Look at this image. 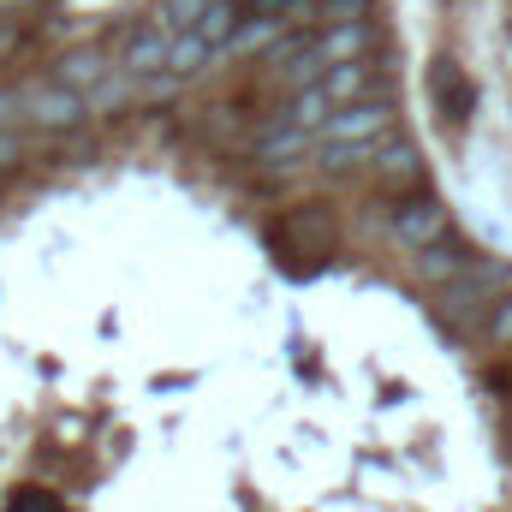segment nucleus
<instances>
[{"instance_id": "nucleus-2", "label": "nucleus", "mask_w": 512, "mask_h": 512, "mask_svg": "<svg viewBox=\"0 0 512 512\" xmlns=\"http://www.w3.org/2000/svg\"><path fill=\"white\" fill-rule=\"evenodd\" d=\"M387 227H393V239L405 251H423V245H441L453 233V209L441 197H429V191H411V197H393Z\"/></svg>"}, {"instance_id": "nucleus-11", "label": "nucleus", "mask_w": 512, "mask_h": 512, "mask_svg": "<svg viewBox=\"0 0 512 512\" xmlns=\"http://www.w3.org/2000/svg\"><path fill=\"white\" fill-rule=\"evenodd\" d=\"M429 90H435V102H441V114L459 126V120H471V108H477V90H471V78L453 66V60H435V72H429Z\"/></svg>"}, {"instance_id": "nucleus-5", "label": "nucleus", "mask_w": 512, "mask_h": 512, "mask_svg": "<svg viewBox=\"0 0 512 512\" xmlns=\"http://www.w3.org/2000/svg\"><path fill=\"white\" fill-rule=\"evenodd\" d=\"M477 245L471 239H459V233H447L441 245H423V251H411V274L423 280V286H447V280H459L471 262H477Z\"/></svg>"}, {"instance_id": "nucleus-14", "label": "nucleus", "mask_w": 512, "mask_h": 512, "mask_svg": "<svg viewBox=\"0 0 512 512\" xmlns=\"http://www.w3.org/2000/svg\"><path fill=\"white\" fill-rule=\"evenodd\" d=\"M203 60H215V54H209L191 30H179V36H173V48H167V72H173V78H197V72H203Z\"/></svg>"}, {"instance_id": "nucleus-7", "label": "nucleus", "mask_w": 512, "mask_h": 512, "mask_svg": "<svg viewBox=\"0 0 512 512\" xmlns=\"http://www.w3.org/2000/svg\"><path fill=\"white\" fill-rule=\"evenodd\" d=\"M316 149V131H298V126H286L280 114L268 120V126L256 131V143H251V155L262 161V167H298L304 155Z\"/></svg>"}, {"instance_id": "nucleus-6", "label": "nucleus", "mask_w": 512, "mask_h": 512, "mask_svg": "<svg viewBox=\"0 0 512 512\" xmlns=\"http://www.w3.org/2000/svg\"><path fill=\"white\" fill-rule=\"evenodd\" d=\"M173 36H179V30H167L161 18H149L143 30H131L126 54H120V72H131V78H155V72H167V48H173Z\"/></svg>"}, {"instance_id": "nucleus-12", "label": "nucleus", "mask_w": 512, "mask_h": 512, "mask_svg": "<svg viewBox=\"0 0 512 512\" xmlns=\"http://www.w3.org/2000/svg\"><path fill=\"white\" fill-rule=\"evenodd\" d=\"M239 24H245V6H239V0H209V6H203V18L191 24V36H197L209 54H221V48L233 42V30H239Z\"/></svg>"}, {"instance_id": "nucleus-16", "label": "nucleus", "mask_w": 512, "mask_h": 512, "mask_svg": "<svg viewBox=\"0 0 512 512\" xmlns=\"http://www.w3.org/2000/svg\"><path fill=\"white\" fill-rule=\"evenodd\" d=\"M316 12H322L328 30H334V24H364V18H370V0H322Z\"/></svg>"}, {"instance_id": "nucleus-9", "label": "nucleus", "mask_w": 512, "mask_h": 512, "mask_svg": "<svg viewBox=\"0 0 512 512\" xmlns=\"http://www.w3.org/2000/svg\"><path fill=\"white\" fill-rule=\"evenodd\" d=\"M376 179H382L393 197L423 191V161H417V149H411V143H399V137H387L382 155H376Z\"/></svg>"}, {"instance_id": "nucleus-18", "label": "nucleus", "mask_w": 512, "mask_h": 512, "mask_svg": "<svg viewBox=\"0 0 512 512\" xmlns=\"http://www.w3.org/2000/svg\"><path fill=\"white\" fill-rule=\"evenodd\" d=\"M6 512H66V507H60V495H48V489H18Z\"/></svg>"}, {"instance_id": "nucleus-10", "label": "nucleus", "mask_w": 512, "mask_h": 512, "mask_svg": "<svg viewBox=\"0 0 512 512\" xmlns=\"http://www.w3.org/2000/svg\"><path fill=\"white\" fill-rule=\"evenodd\" d=\"M376 84H382L376 60H346V66H334V72L322 78V96H328L334 108H352V102H370Z\"/></svg>"}, {"instance_id": "nucleus-22", "label": "nucleus", "mask_w": 512, "mask_h": 512, "mask_svg": "<svg viewBox=\"0 0 512 512\" xmlns=\"http://www.w3.org/2000/svg\"><path fill=\"white\" fill-rule=\"evenodd\" d=\"M507 435H512V423H507Z\"/></svg>"}, {"instance_id": "nucleus-15", "label": "nucleus", "mask_w": 512, "mask_h": 512, "mask_svg": "<svg viewBox=\"0 0 512 512\" xmlns=\"http://www.w3.org/2000/svg\"><path fill=\"white\" fill-rule=\"evenodd\" d=\"M477 334H483V346H495V352H512V292L501 298V304H495V310H489V316H483V328H477Z\"/></svg>"}, {"instance_id": "nucleus-19", "label": "nucleus", "mask_w": 512, "mask_h": 512, "mask_svg": "<svg viewBox=\"0 0 512 512\" xmlns=\"http://www.w3.org/2000/svg\"><path fill=\"white\" fill-rule=\"evenodd\" d=\"M245 6V18H292L304 0H239Z\"/></svg>"}, {"instance_id": "nucleus-20", "label": "nucleus", "mask_w": 512, "mask_h": 512, "mask_svg": "<svg viewBox=\"0 0 512 512\" xmlns=\"http://www.w3.org/2000/svg\"><path fill=\"white\" fill-rule=\"evenodd\" d=\"M24 161V137L18 131H0V167H18Z\"/></svg>"}, {"instance_id": "nucleus-3", "label": "nucleus", "mask_w": 512, "mask_h": 512, "mask_svg": "<svg viewBox=\"0 0 512 512\" xmlns=\"http://www.w3.org/2000/svg\"><path fill=\"white\" fill-rule=\"evenodd\" d=\"M393 137V102H352V108H334L328 126L316 131V149L322 143H387Z\"/></svg>"}, {"instance_id": "nucleus-1", "label": "nucleus", "mask_w": 512, "mask_h": 512, "mask_svg": "<svg viewBox=\"0 0 512 512\" xmlns=\"http://www.w3.org/2000/svg\"><path fill=\"white\" fill-rule=\"evenodd\" d=\"M512 292V262L507 256H477L459 280L435 286V316L447 328H483V316Z\"/></svg>"}, {"instance_id": "nucleus-8", "label": "nucleus", "mask_w": 512, "mask_h": 512, "mask_svg": "<svg viewBox=\"0 0 512 512\" xmlns=\"http://www.w3.org/2000/svg\"><path fill=\"white\" fill-rule=\"evenodd\" d=\"M114 72H120V66H114L102 48H72V54L54 66V84H66L72 96H84V102H90V96H96V90H102Z\"/></svg>"}, {"instance_id": "nucleus-21", "label": "nucleus", "mask_w": 512, "mask_h": 512, "mask_svg": "<svg viewBox=\"0 0 512 512\" xmlns=\"http://www.w3.org/2000/svg\"><path fill=\"white\" fill-rule=\"evenodd\" d=\"M24 6H36V0H0V12H24Z\"/></svg>"}, {"instance_id": "nucleus-4", "label": "nucleus", "mask_w": 512, "mask_h": 512, "mask_svg": "<svg viewBox=\"0 0 512 512\" xmlns=\"http://www.w3.org/2000/svg\"><path fill=\"white\" fill-rule=\"evenodd\" d=\"M274 245L286 256H322L334 251V215L322 203H298L280 227H274Z\"/></svg>"}, {"instance_id": "nucleus-17", "label": "nucleus", "mask_w": 512, "mask_h": 512, "mask_svg": "<svg viewBox=\"0 0 512 512\" xmlns=\"http://www.w3.org/2000/svg\"><path fill=\"white\" fill-rule=\"evenodd\" d=\"M203 6H209V0H167V6L155 12V18H161L167 30H191V24L203 18Z\"/></svg>"}, {"instance_id": "nucleus-13", "label": "nucleus", "mask_w": 512, "mask_h": 512, "mask_svg": "<svg viewBox=\"0 0 512 512\" xmlns=\"http://www.w3.org/2000/svg\"><path fill=\"white\" fill-rule=\"evenodd\" d=\"M328 114H334V102L322 96V84H310V90H298V96L286 102V114H280V120H286V126H298V131H322V126H328Z\"/></svg>"}]
</instances>
